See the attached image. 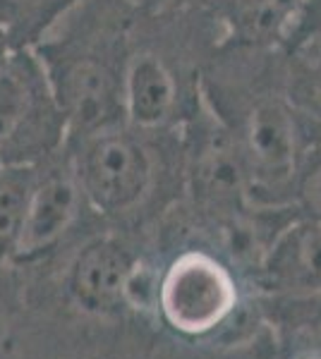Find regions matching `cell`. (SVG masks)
Returning a JSON list of instances; mask_svg holds the SVG:
<instances>
[{"instance_id": "obj_1", "label": "cell", "mask_w": 321, "mask_h": 359, "mask_svg": "<svg viewBox=\"0 0 321 359\" xmlns=\"http://www.w3.org/2000/svg\"><path fill=\"white\" fill-rule=\"evenodd\" d=\"M199 94L235 139L249 204L290 206L297 161L319 137L285 96L278 48L216 43L202 65Z\"/></svg>"}, {"instance_id": "obj_2", "label": "cell", "mask_w": 321, "mask_h": 359, "mask_svg": "<svg viewBox=\"0 0 321 359\" xmlns=\"http://www.w3.org/2000/svg\"><path fill=\"white\" fill-rule=\"evenodd\" d=\"M137 13L125 0H77L34 53L67 120V139L125 120L122 72Z\"/></svg>"}, {"instance_id": "obj_3", "label": "cell", "mask_w": 321, "mask_h": 359, "mask_svg": "<svg viewBox=\"0 0 321 359\" xmlns=\"http://www.w3.org/2000/svg\"><path fill=\"white\" fill-rule=\"evenodd\" d=\"M65 147L89 206L110 221L137 216L173 175L183 177L180 127L144 130L120 120Z\"/></svg>"}, {"instance_id": "obj_4", "label": "cell", "mask_w": 321, "mask_h": 359, "mask_svg": "<svg viewBox=\"0 0 321 359\" xmlns=\"http://www.w3.org/2000/svg\"><path fill=\"white\" fill-rule=\"evenodd\" d=\"M67 142V120L32 48L0 62V165H37Z\"/></svg>"}, {"instance_id": "obj_5", "label": "cell", "mask_w": 321, "mask_h": 359, "mask_svg": "<svg viewBox=\"0 0 321 359\" xmlns=\"http://www.w3.org/2000/svg\"><path fill=\"white\" fill-rule=\"evenodd\" d=\"M183 180L195 204L216 221H228L252 208L240 151L218 115L199 101L180 125Z\"/></svg>"}, {"instance_id": "obj_6", "label": "cell", "mask_w": 321, "mask_h": 359, "mask_svg": "<svg viewBox=\"0 0 321 359\" xmlns=\"http://www.w3.org/2000/svg\"><path fill=\"white\" fill-rule=\"evenodd\" d=\"M235 304L237 287L230 269L202 249H188L173 259L161 280L163 316L185 335L214 331Z\"/></svg>"}, {"instance_id": "obj_7", "label": "cell", "mask_w": 321, "mask_h": 359, "mask_svg": "<svg viewBox=\"0 0 321 359\" xmlns=\"http://www.w3.org/2000/svg\"><path fill=\"white\" fill-rule=\"evenodd\" d=\"M67 144V142H65ZM84 211H94L86 201L67 147L37 163L25 228L13 259H37L60 245V240L81 221Z\"/></svg>"}, {"instance_id": "obj_8", "label": "cell", "mask_w": 321, "mask_h": 359, "mask_svg": "<svg viewBox=\"0 0 321 359\" xmlns=\"http://www.w3.org/2000/svg\"><path fill=\"white\" fill-rule=\"evenodd\" d=\"M218 43L281 48L293 34L302 0H207Z\"/></svg>"}, {"instance_id": "obj_9", "label": "cell", "mask_w": 321, "mask_h": 359, "mask_svg": "<svg viewBox=\"0 0 321 359\" xmlns=\"http://www.w3.org/2000/svg\"><path fill=\"white\" fill-rule=\"evenodd\" d=\"M261 271L273 290L321 292V221L293 216L264 249Z\"/></svg>"}, {"instance_id": "obj_10", "label": "cell", "mask_w": 321, "mask_h": 359, "mask_svg": "<svg viewBox=\"0 0 321 359\" xmlns=\"http://www.w3.org/2000/svg\"><path fill=\"white\" fill-rule=\"evenodd\" d=\"M134 259L113 237H96L77 252L70 266V290L86 309L118 306L130 287Z\"/></svg>"}, {"instance_id": "obj_11", "label": "cell", "mask_w": 321, "mask_h": 359, "mask_svg": "<svg viewBox=\"0 0 321 359\" xmlns=\"http://www.w3.org/2000/svg\"><path fill=\"white\" fill-rule=\"evenodd\" d=\"M285 96L321 139V29L293 34L278 48Z\"/></svg>"}, {"instance_id": "obj_12", "label": "cell", "mask_w": 321, "mask_h": 359, "mask_svg": "<svg viewBox=\"0 0 321 359\" xmlns=\"http://www.w3.org/2000/svg\"><path fill=\"white\" fill-rule=\"evenodd\" d=\"M77 0H0V32L13 48H34Z\"/></svg>"}, {"instance_id": "obj_13", "label": "cell", "mask_w": 321, "mask_h": 359, "mask_svg": "<svg viewBox=\"0 0 321 359\" xmlns=\"http://www.w3.org/2000/svg\"><path fill=\"white\" fill-rule=\"evenodd\" d=\"M37 165H0V262L13 259L25 228Z\"/></svg>"}, {"instance_id": "obj_14", "label": "cell", "mask_w": 321, "mask_h": 359, "mask_svg": "<svg viewBox=\"0 0 321 359\" xmlns=\"http://www.w3.org/2000/svg\"><path fill=\"white\" fill-rule=\"evenodd\" d=\"M290 206L295 216L321 221V139L309 144L297 161L290 187Z\"/></svg>"}, {"instance_id": "obj_15", "label": "cell", "mask_w": 321, "mask_h": 359, "mask_svg": "<svg viewBox=\"0 0 321 359\" xmlns=\"http://www.w3.org/2000/svg\"><path fill=\"white\" fill-rule=\"evenodd\" d=\"M137 15H159L171 13V10L188 8V5L202 3V0H125Z\"/></svg>"}, {"instance_id": "obj_16", "label": "cell", "mask_w": 321, "mask_h": 359, "mask_svg": "<svg viewBox=\"0 0 321 359\" xmlns=\"http://www.w3.org/2000/svg\"><path fill=\"white\" fill-rule=\"evenodd\" d=\"M309 29H321V0H302L300 17H297L293 34L309 32ZM293 34H290V36H293Z\"/></svg>"}, {"instance_id": "obj_17", "label": "cell", "mask_w": 321, "mask_h": 359, "mask_svg": "<svg viewBox=\"0 0 321 359\" xmlns=\"http://www.w3.org/2000/svg\"><path fill=\"white\" fill-rule=\"evenodd\" d=\"M10 50H13V46H10V41H8V39H5V34L0 32V62L5 60V55H8Z\"/></svg>"}, {"instance_id": "obj_18", "label": "cell", "mask_w": 321, "mask_h": 359, "mask_svg": "<svg viewBox=\"0 0 321 359\" xmlns=\"http://www.w3.org/2000/svg\"><path fill=\"white\" fill-rule=\"evenodd\" d=\"M309 359H321V357H309Z\"/></svg>"}]
</instances>
